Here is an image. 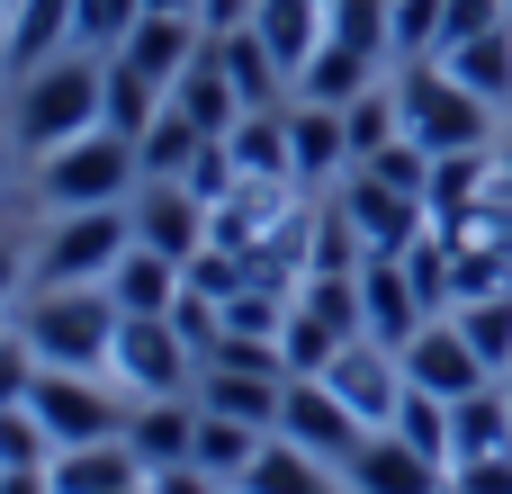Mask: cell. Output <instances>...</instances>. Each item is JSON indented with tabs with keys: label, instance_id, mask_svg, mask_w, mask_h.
I'll use <instances>...</instances> for the list:
<instances>
[{
	"label": "cell",
	"instance_id": "6da1fadb",
	"mask_svg": "<svg viewBox=\"0 0 512 494\" xmlns=\"http://www.w3.org/2000/svg\"><path fill=\"white\" fill-rule=\"evenodd\" d=\"M108 108V63H81V54H54L36 72H18V99H9V126H18V153H54L72 135H90Z\"/></svg>",
	"mask_w": 512,
	"mask_h": 494
},
{
	"label": "cell",
	"instance_id": "7a4b0ae2",
	"mask_svg": "<svg viewBox=\"0 0 512 494\" xmlns=\"http://www.w3.org/2000/svg\"><path fill=\"white\" fill-rule=\"evenodd\" d=\"M117 297L108 288H36L27 315H18V342L36 351V369H99L108 378V351H117Z\"/></svg>",
	"mask_w": 512,
	"mask_h": 494
},
{
	"label": "cell",
	"instance_id": "3957f363",
	"mask_svg": "<svg viewBox=\"0 0 512 494\" xmlns=\"http://www.w3.org/2000/svg\"><path fill=\"white\" fill-rule=\"evenodd\" d=\"M135 189H144V162H135V144H126L117 126H90V135L36 153V198H45V216H72V207H126Z\"/></svg>",
	"mask_w": 512,
	"mask_h": 494
},
{
	"label": "cell",
	"instance_id": "277c9868",
	"mask_svg": "<svg viewBox=\"0 0 512 494\" xmlns=\"http://www.w3.org/2000/svg\"><path fill=\"white\" fill-rule=\"evenodd\" d=\"M396 108H405V135L423 153H477L495 135V99H477L450 63H405L396 72Z\"/></svg>",
	"mask_w": 512,
	"mask_h": 494
},
{
	"label": "cell",
	"instance_id": "5b68a950",
	"mask_svg": "<svg viewBox=\"0 0 512 494\" xmlns=\"http://www.w3.org/2000/svg\"><path fill=\"white\" fill-rule=\"evenodd\" d=\"M360 333H369V324H360V279H324V270H306L297 297H288V324H279L288 378H324Z\"/></svg>",
	"mask_w": 512,
	"mask_h": 494
},
{
	"label": "cell",
	"instance_id": "8992f818",
	"mask_svg": "<svg viewBox=\"0 0 512 494\" xmlns=\"http://www.w3.org/2000/svg\"><path fill=\"white\" fill-rule=\"evenodd\" d=\"M27 414L45 423L54 450H81V441H117L126 414H135V396H126L117 378H99V369H36Z\"/></svg>",
	"mask_w": 512,
	"mask_h": 494
},
{
	"label": "cell",
	"instance_id": "52a82bcc",
	"mask_svg": "<svg viewBox=\"0 0 512 494\" xmlns=\"http://www.w3.org/2000/svg\"><path fill=\"white\" fill-rule=\"evenodd\" d=\"M126 252H135L126 207H72V216H54V234L36 252V288H108V270Z\"/></svg>",
	"mask_w": 512,
	"mask_h": 494
},
{
	"label": "cell",
	"instance_id": "ba28073f",
	"mask_svg": "<svg viewBox=\"0 0 512 494\" xmlns=\"http://www.w3.org/2000/svg\"><path fill=\"white\" fill-rule=\"evenodd\" d=\"M108 378H117L126 396H198V387H189V378H198V351L180 342L171 315H126V324H117V351H108Z\"/></svg>",
	"mask_w": 512,
	"mask_h": 494
},
{
	"label": "cell",
	"instance_id": "9c48e42d",
	"mask_svg": "<svg viewBox=\"0 0 512 494\" xmlns=\"http://www.w3.org/2000/svg\"><path fill=\"white\" fill-rule=\"evenodd\" d=\"M333 207H342V216L360 225V243H369V261H378V252H414V243L432 234V207H423L414 189H387V180H378V171H360V162L342 171V189H333Z\"/></svg>",
	"mask_w": 512,
	"mask_h": 494
},
{
	"label": "cell",
	"instance_id": "30bf717a",
	"mask_svg": "<svg viewBox=\"0 0 512 494\" xmlns=\"http://www.w3.org/2000/svg\"><path fill=\"white\" fill-rule=\"evenodd\" d=\"M126 216H135V243H153V252H171L180 270L216 243V207L189 189V180H153L144 171V189L126 198Z\"/></svg>",
	"mask_w": 512,
	"mask_h": 494
},
{
	"label": "cell",
	"instance_id": "8fae6325",
	"mask_svg": "<svg viewBox=\"0 0 512 494\" xmlns=\"http://www.w3.org/2000/svg\"><path fill=\"white\" fill-rule=\"evenodd\" d=\"M279 441H297V450L324 459V468H351V450L369 441V423H360L324 378H288V396H279Z\"/></svg>",
	"mask_w": 512,
	"mask_h": 494
},
{
	"label": "cell",
	"instance_id": "7c38bea8",
	"mask_svg": "<svg viewBox=\"0 0 512 494\" xmlns=\"http://www.w3.org/2000/svg\"><path fill=\"white\" fill-rule=\"evenodd\" d=\"M396 360H405V387H432V396H450V405L495 378V369L477 360V342L459 333V315H423V333H414Z\"/></svg>",
	"mask_w": 512,
	"mask_h": 494
},
{
	"label": "cell",
	"instance_id": "4fadbf2b",
	"mask_svg": "<svg viewBox=\"0 0 512 494\" xmlns=\"http://www.w3.org/2000/svg\"><path fill=\"white\" fill-rule=\"evenodd\" d=\"M324 387H333L369 432H387V423H396V405H405V360H396L387 342H369V333H360V342L324 369Z\"/></svg>",
	"mask_w": 512,
	"mask_h": 494
},
{
	"label": "cell",
	"instance_id": "5bb4252c",
	"mask_svg": "<svg viewBox=\"0 0 512 494\" xmlns=\"http://www.w3.org/2000/svg\"><path fill=\"white\" fill-rule=\"evenodd\" d=\"M117 54H126L144 81H162V90H171V81L207 54V18H189V9H144V18L126 27V45H117Z\"/></svg>",
	"mask_w": 512,
	"mask_h": 494
},
{
	"label": "cell",
	"instance_id": "9a60e30c",
	"mask_svg": "<svg viewBox=\"0 0 512 494\" xmlns=\"http://www.w3.org/2000/svg\"><path fill=\"white\" fill-rule=\"evenodd\" d=\"M360 494H450V468L441 459H423L405 432H369L360 450H351V468H342Z\"/></svg>",
	"mask_w": 512,
	"mask_h": 494
},
{
	"label": "cell",
	"instance_id": "2e32d148",
	"mask_svg": "<svg viewBox=\"0 0 512 494\" xmlns=\"http://www.w3.org/2000/svg\"><path fill=\"white\" fill-rule=\"evenodd\" d=\"M360 324H369V342H387V351H405V342L423 333V297H414V279H405V252H378V261L360 270Z\"/></svg>",
	"mask_w": 512,
	"mask_h": 494
},
{
	"label": "cell",
	"instance_id": "e0dca14e",
	"mask_svg": "<svg viewBox=\"0 0 512 494\" xmlns=\"http://www.w3.org/2000/svg\"><path fill=\"white\" fill-rule=\"evenodd\" d=\"M126 450L144 459V477H153V468H180V459L198 450V396H135Z\"/></svg>",
	"mask_w": 512,
	"mask_h": 494
},
{
	"label": "cell",
	"instance_id": "ac0fdd59",
	"mask_svg": "<svg viewBox=\"0 0 512 494\" xmlns=\"http://www.w3.org/2000/svg\"><path fill=\"white\" fill-rule=\"evenodd\" d=\"M171 108L198 117V135H234V126H243V90H234V72L216 63V27H207V54L171 81Z\"/></svg>",
	"mask_w": 512,
	"mask_h": 494
},
{
	"label": "cell",
	"instance_id": "d6986e66",
	"mask_svg": "<svg viewBox=\"0 0 512 494\" xmlns=\"http://www.w3.org/2000/svg\"><path fill=\"white\" fill-rule=\"evenodd\" d=\"M288 162H297V180H342V171H351L342 108H324V99H288Z\"/></svg>",
	"mask_w": 512,
	"mask_h": 494
},
{
	"label": "cell",
	"instance_id": "ffe728a7",
	"mask_svg": "<svg viewBox=\"0 0 512 494\" xmlns=\"http://www.w3.org/2000/svg\"><path fill=\"white\" fill-rule=\"evenodd\" d=\"M495 189H504V171L486 162V144H477V153H432L423 207H432V225H459V216H477V207H486Z\"/></svg>",
	"mask_w": 512,
	"mask_h": 494
},
{
	"label": "cell",
	"instance_id": "44dd1931",
	"mask_svg": "<svg viewBox=\"0 0 512 494\" xmlns=\"http://www.w3.org/2000/svg\"><path fill=\"white\" fill-rule=\"evenodd\" d=\"M45 477H54V494H117V486H144V459H135V450H126V432H117V441L54 450V459H45Z\"/></svg>",
	"mask_w": 512,
	"mask_h": 494
},
{
	"label": "cell",
	"instance_id": "7402d4cb",
	"mask_svg": "<svg viewBox=\"0 0 512 494\" xmlns=\"http://www.w3.org/2000/svg\"><path fill=\"white\" fill-rule=\"evenodd\" d=\"M495 450H512V378H486L477 396L450 405V468L459 459H495Z\"/></svg>",
	"mask_w": 512,
	"mask_h": 494
},
{
	"label": "cell",
	"instance_id": "603a6c76",
	"mask_svg": "<svg viewBox=\"0 0 512 494\" xmlns=\"http://www.w3.org/2000/svg\"><path fill=\"white\" fill-rule=\"evenodd\" d=\"M180 288H189V270H180L171 252H153V243H135V252L108 270L117 315H171V306H180Z\"/></svg>",
	"mask_w": 512,
	"mask_h": 494
},
{
	"label": "cell",
	"instance_id": "cb8c5ba5",
	"mask_svg": "<svg viewBox=\"0 0 512 494\" xmlns=\"http://www.w3.org/2000/svg\"><path fill=\"white\" fill-rule=\"evenodd\" d=\"M279 396L288 378H261V369H198V405L207 414H234L252 432H279Z\"/></svg>",
	"mask_w": 512,
	"mask_h": 494
},
{
	"label": "cell",
	"instance_id": "d4e9b609",
	"mask_svg": "<svg viewBox=\"0 0 512 494\" xmlns=\"http://www.w3.org/2000/svg\"><path fill=\"white\" fill-rule=\"evenodd\" d=\"M216 63L234 72V90H243V108H288L279 90H297V81L279 72V54L261 45V27H216Z\"/></svg>",
	"mask_w": 512,
	"mask_h": 494
},
{
	"label": "cell",
	"instance_id": "484cf974",
	"mask_svg": "<svg viewBox=\"0 0 512 494\" xmlns=\"http://www.w3.org/2000/svg\"><path fill=\"white\" fill-rule=\"evenodd\" d=\"M360 90H378V54H360V45L324 36V45H315V63L297 72V90H288V99H324V108H342V99H360Z\"/></svg>",
	"mask_w": 512,
	"mask_h": 494
},
{
	"label": "cell",
	"instance_id": "4316f807",
	"mask_svg": "<svg viewBox=\"0 0 512 494\" xmlns=\"http://www.w3.org/2000/svg\"><path fill=\"white\" fill-rule=\"evenodd\" d=\"M252 27H261V45L279 54V72L297 81L306 63H315V45H324V9L315 0H261L252 9Z\"/></svg>",
	"mask_w": 512,
	"mask_h": 494
},
{
	"label": "cell",
	"instance_id": "83f0119b",
	"mask_svg": "<svg viewBox=\"0 0 512 494\" xmlns=\"http://www.w3.org/2000/svg\"><path fill=\"white\" fill-rule=\"evenodd\" d=\"M234 486H243V494H333V468H324V459H306L297 441H279V432H270V441H261V459H252Z\"/></svg>",
	"mask_w": 512,
	"mask_h": 494
},
{
	"label": "cell",
	"instance_id": "f1b7e54d",
	"mask_svg": "<svg viewBox=\"0 0 512 494\" xmlns=\"http://www.w3.org/2000/svg\"><path fill=\"white\" fill-rule=\"evenodd\" d=\"M162 108H171V90H162V81H144L126 54H108V108H99V126H117L126 144H144V126H153Z\"/></svg>",
	"mask_w": 512,
	"mask_h": 494
},
{
	"label": "cell",
	"instance_id": "f546056e",
	"mask_svg": "<svg viewBox=\"0 0 512 494\" xmlns=\"http://www.w3.org/2000/svg\"><path fill=\"white\" fill-rule=\"evenodd\" d=\"M225 144H234L243 180H297V162H288V108H243V126Z\"/></svg>",
	"mask_w": 512,
	"mask_h": 494
},
{
	"label": "cell",
	"instance_id": "4dcf8cb0",
	"mask_svg": "<svg viewBox=\"0 0 512 494\" xmlns=\"http://www.w3.org/2000/svg\"><path fill=\"white\" fill-rule=\"evenodd\" d=\"M306 270H324V279H360V270H369V243H360V225H351L333 198L306 216Z\"/></svg>",
	"mask_w": 512,
	"mask_h": 494
},
{
	"label": "cell",
	"instance_id": "1f68e13d",
	"mask_svg": "<svg viewBox=\"0 0 512 494\" xmlns=\"http://www.w3.org/2000/svg\"><path fill=\"white\" fill-rule=\"evenodd\" d=\"M432 63H450L477 99H495V108H512V27H495V36H468V45H450V54H432Z\"/></svg>",
	"mask_w": 512,
	"mask_h": 494
},
{
	"label": "cell",
	"instance_id": "d6a6232c",
	"mask_svg": "<svg viewBox=\"0 0 512 494\" xmlns=\"http://www.w3.org/2000/svg\"><path fill=\"white\" fill-rule=\"evenodd\" d=\"M261 441H270V432H252V423H234V414H207V405H198V450H189V459H198L207 477H225V486H234V477L261 459Z\"/></svg>",
	"mask_w": 512,
	"mask_h": 494
},
{
	"label": "cell",
	"instance_id": "836d02e7",
	"mask_svg": "<svg viewBox=\"0 0 512 494\" xmlns=\"http://www.w3.org/2000/svg\"><path fill=\"white\" fill-rule=\"evenodd\" d=\"M450 27V0H387V54L396 63H432Z\"/></svg>",
	"mask_w": 512,
	"mask_h": 494
},
{
	"label": "cell",
	"instance_id": "e575fe53",
	"mask_svg": "<svg viewBox=\"0 0 512 494\" xmlns=\"http://www.w3.org/2000/svg\"><path fill=\"white\" fill-rule=\"evenodd\" d=\"M459 315V333L477 342V360L495 369V378H512V288H495V297H468V306H450Z\"/></svg>",
	"mask_w": 512,
	"mask_h": 494
},
{
	"label": "cell",
	"instance_id": "d590c367",
	"mask_svg": "<svg viewBox=\"0 0 512 494\" xmlns=\"http://www.w3.org/2000/svg\"><path fill=\"white\" fill-rule=\"evenodd\" d=\"M342 135H351V162L387 153V144L405 135V108H396V90H360V99H342Z\"/></svg>",
	"mask_w": 512,
	"mask_h": 494
},
{
	"label": "cell",
	"instance_id": "8d00e7d4",
	"mask_svg": "<svg viewBox=\"0 0 512 494\" xmlns=\"http://www.w3.org/2000/svg\"><path fill=\"white\" fill-rule=\"evenodd\" d=\"M198 144H207V135H198V117H180V108H162V117L144 126V144H135V162H144L153 180H180V171L198 162Z\"/></svg>",
	"mask_w": 512,
	"mask_h": 494
},
{
	"label": "cell",
	"instance_id": "74e56055",
	"mask_svg": "<svg viewBox=\"0 0 512 494\" xmlns=\"http://www.w3.org/2000/svg\"><path fill=\"white\" fill-rule=\"evenodd\" d=\"M387 432H405L423 459H441L450 468V396H432V387H405V405H396V423Z\"/></svg>",
	"mask_w": 512,
	"mask_h": 494
},
{
	"label": "cell",
	"instance_id": "f35d334b",
	"mask_svg": "<svg viewBox=\"0 0 512 494\" xmlns=\"http://www.w3.org/2000/svg\"><path fill=\"white\" fill-rule=\"evenodd\" d=\"M324 36H342V45L387 63V0H324Z\"/></svg>",
	"mask_w": 512,
	"mask_h": 494
},
{
	"label": "cell",
	"instance_id": "ab89813d",
	"mask_svg": "<svg viewBox=\"0 0 512 494\" xmlns=\"http://www.w3.org/2000/svg\"><path fill=\"white\" fill-rule=\"evenodd\" d=\"M45 459H54L45 423H36L27 405H0V468H45Z\"/></svg>",
	"mask_w": 512,
	"mask_h": 494
},
{
	"label": "cell",
	"instance_id": "60d3db41",
	"mask_svg": "<svg viewBox=\"0 0 512 494\" xmlns=\"http://www.w3.org/2000/svg\"><path fill=\"white\" fill-rule=\"evenodd\" d=\"M360 171H378L387 189H414V198H423V180H432V153H423L414 135H396V144H387V153H369Z\"/></svg>",
	"mask_w": 512,
	"mask_h": 494
},
{
	"label": "cell",
	"instance_id": "b9f144b4",
	"mask_svg": "<svg viewBox=\"0 0 512 494\" xmlns=\"http://www.w3.org/2000/svg\"><path fill=\"white\" fill-rule=\"evenodd\" d=\"M144 18V0H81V45H126V27Z\"/></svg>",
	"mask_w": 512,
	"mask_h": 494
},
{
	"label": "cell",
	"instance_id": "7bdbcfd3",
	"mask_svg": "<svg viewBox=\"0 0 512 494\" xmlns=\"http://www.w3.org/2000/svg\"><path fill=\"white\" fill-rule=\"evenodd\" d=\"M495 27H512V0H450L441 54H450V45H468V36H495Z\"/></svg>",
	"mask_w": 512,
	"mask_h": 494
},
{
	"label": "cell",
	"instance_id": "ee69618b",
	"mask_svg": "<svg viewBox=\"0 0 512 494\" xmlns=\"http://www.w3.org/2000/svg\"><path fill=\"white\" fill-rule=\"evenodd\" d=\"M450 494H512V450H495V459H459V468H450Z\"/></svg>",
	"mask_w": 512,
	"mask_h": 494
},
{
	"label": "cell",
	"instance_id": "f6af8a7d",
	"mask_svg": "<svg viewBox=\"0 0 512 494\" xmlns=\"http://www.w3.org/2000/svg\"><path fill=\"white\" fill-rule=\"evenodd\" d=\"M27 387H36V351L9 333V342H0V405H27Z\"/></svg>",
	"mask_w": 512,
	"mask_h": 494
},
{
	"label": "cell",
	"instance_id": "bcb514c9",
	"mask_svg": "<svg viewBox=\"0 0 512 494\" xmlns=\"http://www.w3.org/2000/svg\"><path fill=\"white\" fill-rule=\"evenodd\" d=\"M153 494H225V477H207L198 459H180V468H153Z\"/></svg>",
	"mask_w": 512,
	"mask_h": 494
},
{
	"label": "cell",
	"instance_id": "7dc6e473",
	"mask_svg": "<svg viewBox=\"0 0 512 494\" xmlns=\"http://www.w3.org/2000/svg\"><path fill=\"white\" fill-rule=\"evenodd\" d=\"M18 279H27V252H18V243H0V306L18 297Z\"/></svg>",
	"mask_w": 512,
	"mask_h": 494
},
{
	"label": "cell",
	"instance_id": "c3c4849f",
	"mask_svg": "<svg viewBox=\"0 0 512 494\" xmlns=\"http://www.w3.org/2000/svg\"><path fill=\"white\" fill-rule=\"evenodd\" d=\"M495 171H504V189H512V135H504V144H495Z\"/></svg>",
	"mask_w": 512,
	"mask_h": 494
},
{
	"label": "cell",
	"instance_id": "681fc988",
	"mask_svg": "<svg viewBox=\"0 0 512 494\" xmlns=\"http://www.w3.org/2000/svg\"><path fill=\"white\" fill-rule=\"evenodd\" d=\"M9 144H18V126H9V117H0V171H9Z\"/></svg>",
	"mask_w": 512,
	"mask_h": 494
},
{
	"label": "cell",
	"instance_id": "f907efd6",
	"mask_svg": "<svg viewBox=\"0 0 512 494\" xmlns=\"http://www.w3.org/2000/svg\"><path fill=\"white\" fill-rule=\"evenodd\" d=\"M144 9H189V18H198V0H144Z\"/></svg>",
	"mask_w": 512,
	"mask_h": 494
},
{
	"label": "cell",
	"instance_id": "816d5d0a",
	"mask_svg": "<svg viewBox=\"0 0 512 494\" xmlns=\"http://www.w3.org/2000/svg\"><path fill=\"white\" fill-rule=\"evenodd\" d=\"M0 63H9V0H0Z\"/></svg>",
	"mask_w": 512,
	"mask_h": 494
},
{
	"label": "cell",
	"instance_id": "f5cc1de1",
	"mask_svg": "<svg viewBox=\"0 0 512 494\" xmlns=\"http://www.w3.org/2000/svg\"><path fill=\"white\" fill-rule=\"evenodd\" d=\"M9 333H18V315H9V306H0V342H9Z\"/></svg>",
	"mask_w": 512,
	"mask_h": 494
},
{
	"label": "cell",
	"instance_id": "db71d44e",
	"mask_svg": "<svg viewBox=\"0 0 512 494\" xmlns=\"http://www.w3.org/2000/svg\"><path fill=\"white\" fill-rule=\"evenodd\" d=\"M117 494H153V477H144V486H117Z\"/></svg>",
	"mask_w": 512,
	"mask_h": 494
},
{
	"label": "cell",
	"instance_id": "11a10c76",
	"mask_svg": "<svg viewBox=\"0 0 512 494\" xmlns=\"http://www.w3.org/2000/svg\"><path fill=\"white\" fill-rule=\"evenodd\" d=\"M225 494H243V486H225Z\"/></svg>",
	"mask_w": 512,
	"mask_h": 494
},
{
	"label": "cell",
	"instance_id": "9f6ffc18",
	"mask_svg": "<svg viewBox=\"0 0 512 494\" xmlns=\"http://www.w3.org/2000/svg\"><path fill=\"white\" fill-rule=\"evenodd\" d=\"M315 9H324V0H315Z\"/></svg>",
	"mask_w": 512,
	"mask_h": 494
}]
</instances>
